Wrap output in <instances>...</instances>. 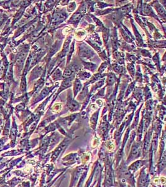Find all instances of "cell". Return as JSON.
I'll use <instances>...</instances> for the list:
<instances>
[{"label": "cell", "mask_w": 166, "mask_h": 187, "mask_svg": "<svg viewBox=\"0 0 166 187\" xmlns=\"http://www.w3.org/2000/svg\"><path fill=\"white\" fill-rule=\"evenodd\" d=\"M81 87L82 84L80 81H78V80L75 81V84H74V93H75V95H76L78 93V92L81 89Z\"/></svg>", "instance_id": "obj_1"}, {"label": "cell", "mask_w": 166, "mask_h": 187, "mask_svg": "<svg viewBox=\"0 0 166 187\" xmlns=\"http://www.w3.org/2000/svg\"><path fill=\"white\" fill-rule=\"evenodd\" d=\"M70 107L72 110H75L79 107V104H78L75 101H73V102H72L71 103H70Z\"/></svg>", "instance_id": "obj_2"}]
</instances>
